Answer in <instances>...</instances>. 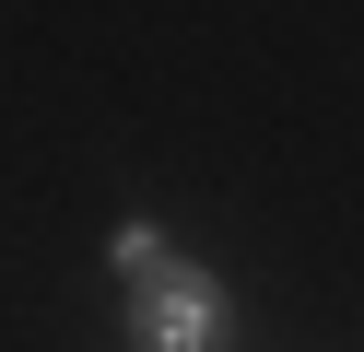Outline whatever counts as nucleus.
Wrapping results in <instances>:
<instances>
[{
    "instance_id": "obj_1",
    "label": "nucleus",
    "mask_w": 364,
    "mask_h": 352,
    "mask_svg": "<svg viewBox=\"0 0 364 352\" xmlns=\"http://www.w3.org/2000/svg\"><path fill=\"white\" fill-rule=\"evenodd\" d=\"M118 341H129V352H235V341H247L235 282H223V270H200V258H165L153 282H129Z\"/></svg>"
},
{
    "instance_id": "obj_2",
    "label": "nucleus",
    "mask_w": 364,
    "mask_h": 352,
    "mask_svg": "<svg viewBox=\"0 0 364 352\" xmlns=\"http://www.w3.org/2000/svg\"><path fill=\"white\" fill-rule=\"evenodd\" d=\"M165 258H176V235L153 223V211H118V223H106V282H118V294H129V282H153Z\"/></svg>"
}]
</instances>
